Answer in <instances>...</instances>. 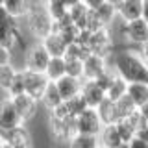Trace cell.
<instances>
[{
    "label": "cell",
    "instance_id": "obj_1",
    "mask_svg": "<svg viewBox=\"0 0 148 148\" xmlns=\"http://www.w3.org/2000/svg\"><path fill=\"white\" fill-rule=\"evenodd\" d=\"M111 67L126 82H145L148 83V63L139 50L117 48L111 56Z\"/></svg>",
    "mask_w": 148,
    "mask_h": 148
},
{
    "label": "cell",
    "instance_id": "obj_2",
    "mask_svg": "<svg viewBox=\"0 0 148 148\" xmlns=\"http://www.w3.org/2000/svg\"><path fill=\"white\" fill-rule=\"evenodd\" d=\"M24 26H26V32L28 35L34 37L35 43H41L43 39H46L50 34L54 32V18L50 17L46 6L39 2H34L30 13L24 17Z\"/></svg>",
    "mask_w": 148,
    "mask_h": 148
},
{
    "label": "cell",
    "instance_id": "obj_3",
    "mask_svg": "<svg viewBox=\"0 0 148 148\" xmlns=\"http://www.w3.org/2000/svg\"><path fill=\"white\" fill-rule=\"evenodd\" d=\"M48 128L52 137L58 143H71L74 137L78 135V120L76 117H69V119H58L48 115Z\"/></svg>",
    "mask_w": 148,
    "mask_h": 148
},
{
    "label": "cell",
    "instance_id": "obj_4",
    "mask_svg": "<svg viewBox=\"0 0 148 148\" xmlns=\"http://www.w3.org/2000/svg\"><path fill=\"white\" fill-rule=\"evenodd\" d=\"M115 41L113 34L109 32V28H102V30H96V32H91V37H89V48L92 54H98V56H104V58H109L115 54Z\"/></svg>",
    "mask_w": 148,
    "mask_h": 148
},
{
    "label": "cell",
    "instance_id": "obj_5",
    "mask_svg": "<svg viewBox=\"0 0 148 148\" xmlns=\"http://www.w3.org/2000/svg\"><path fill=\"white\" fill-rule=\"evenodd\" d=\"M52 61V56L45 48L43 43H34L32 46H28L26 50V58H24V69H32L37 72H46V67Z\"/></svg>",
    "mask_w": 148,
    "mask_h": 148
},
{
    "label": "cell",
    "instance_id": "obj_6",
    "mask_svg": "<svg viewBox=\"0 0 148 148\" xmlns=\"http://www.w3.org/2000/svg\"><path fill=\"white\" fill-rule=\"evenodd\" d=\"M22 74H24L26 92L41 102L45 91L48 89V85L52 82L48 80V76H46L45 72H37V71H32V69H24V67H22Z\"/></svg>",
    "mask_w": 148,
    "mask_h": 148
},
{
    "label": "cell",
    "instance_id": "obj_7",
    "mask_svg": "<svg viewBox=\"0 0 148 148\" xmlns=\"http://www.w3.org/2000/svg\"><path fill=\"white\" fill-rule=\"evenodd\" d=\"M24 120H22L21 113L17 111V108L13 106V100L8 95L2 96V108H0V130L2 132H11L21 126H24Z\"/></svg>",
    "mask_w": 148,
    "mask_h": 148
},
{
    "label": "cell",
    "instance_id": "obj_8",
    "mask_svg": "<svg viewBox=\"0 0 148 148\" xmlns=\"http://www.w3.org/2000/svg\"><path fill=\"white\" fill-rule=\"evenodd\" d=\"M76 120H78V133H85V135H96L98 137L102 133V130H104V126H106L102 122L98 111L95 108H87L82 115H78Z\"/></svg>",
    "mask_w": 148,
    "mask_h": 148
},
{
    "label": "cell",
    "instance_id": "obj_9",
    "mask_svg": "<svg viewBox=\"0 0 148 148\" xmlns=\"http://www.w3.org/2000/svg\"><path fill=\"white\" fill-rule=\"evenodd\" d=\"M111 67V59L98 54H91L83 61V80H96L100 74H104Z\"/></svg>",
    "mask_w": 148,
    "mask_h": 148
},
{
    "label": "cell",
    "instance_id": "obj_10",
    "mask_svg": "<svg viewBox=\"0 0 148 148\" xmlns=\"http://www.w3.org/2000/svg\"><path fill=\"white\" fill-rule=\"evenodd\" d=\"M126 43L128 45H135L139 48L148 43V22L145 18H137V21L128 22Z\"/></svg>",
    "mask_w": 148,
    "mask_h": 148
},
{
    "label": "cell",
    "instance_id": "obj_11",
    "mask_svg": "<svg viewBox=\"0 0 148 148\" xmlns=\"http://www.w3.org/2000/svg\"><path fill=\"white\" fill-rule=\"evenodd\" d=\"M80 95L83 96V100L87 102V106L89 108H98V106L108 98V95H106V91L102 89V87L96 83L95 80H83V85H82V92Z\"/></svg>",
    "mask_w": 148,
    "mask_h": 148
},
{
    "label": "cell",
    "instance_id": "obj_12",
    "mask_svg": "<svg viewBox=\"0 0 148 148\" xmlns=\"http://www.w3.org/2000/svg\"><path fill=\"white\" fill-rule=\"evenodd\" d=\"M11 100H13V106H15L17 111L21 113V117H22L24 122H30V120L35 117L37 109H39V104H41L39 100L34 98V96H30L28 92L18 95V96H15V98H11Z\"/></svg>",
    "mask_w": 148,
    "mask_h": 148
},
{
    "label": "cell",
    "instance_id": "obj_13",
    "mask_svg": "<svg viewBox=\"0 0 148 148\" xmlns=\"http://www.w3.org/2000/svg\"><path fill=\"white\" fill-rule=\"evenodd\" d=\"M2 143H8L13 148H32V137L24 126L11 132H2Z\"/></svg>",
    "mask_w": 148,
    "mask_h": 148
},
{
    "label": "cell",
    "instance_id": "obj_14",
    "mask_svg": "<svg viewBox=\"0 0 148 148\" xmlns=\"http://www.w3.org/2000/svg\"><path fill=\"white\" fill-rule=\"evenodd\" d=\"M35 0H0L2 4V11H6L8 15L24 21V17L30 13L32 6Z\"/></svg>",
    "mask_w": 148,
    "mask_h": 148
},
{
    "label": "cell",
    "instance_id": "obj_15",
    "mask_svg": "<svg viewBox=\"0 0 148 148\" xmlns=\"http://www.w3.org/2000/svg\"><path fill=\"white\" fill-rule=\"evenodd\" d=\"M41 43L45 45V48L50 52L52 58H65V56H67L69 43L61 34H58V32H52V34L46 37V39H43Z\"/></svg>",
    "mask_w": 148,
    "mask_h": 148
},
{
    "label": "cell",
    "instance_id": "obj_16",
    "mask_svg": "<svg viewBox=\"0 0 148 148\" xmlns=\"http://www.w3.org/2000/svg\"><path fill=\"white\" fill-rule=\"evenodd\" d=\"M58 85L59 92H61L63 100H71L74 96H78L82 92V85H83V80H78V78H72V76H63L61 80L54 82Z\"/></svg>",
    "mask_w": 148,
    "mask_h": 148
},
{
    "label": "cell",
    "instance_id": "obj_17",
    "mask_svg": "<svg viewBox=\"0 0 148 148\" xmlns=\"http://www.w3.org/2000/svg\"><path fill=\"white\" fill-rule=\"evenodd\" d=\"M143 4L145 0H124L119 6V15L128 22L143 18Z\"/></svg>",
    "mask_w": 148,
    "mask_h": 148
},
{
    "label": "cell",
    "instance_id": "obj_18",
    "mask_svg": "<svg viewBox=\"0 0 148 148\" xmlns=\"http://www.w3.org/2000/svg\"><path fill=\"white\" fill-rule=\"evenodd\" d=\"M98 139H100V146H104V148H119L120 145H126V143L122 141V137H120V133H119L117 124H108V126H104Z\"/></svg>",
    "mask_w": 148,
    "mask_h": 148
},
{
    "label": "cell",
    "instance_id": "obj_19",
    "mask_svg": "<svg viewBox=\"0 0 148 148\" xmlns=\"http://www.w3.org/2000/svg\"><path fill=\"white\" fill-rule=\"evenodd\" d=\"M128 98L137 108H143L145 104H148V83H145V82L130 83L128 85Z\"/></svg>",
    "mask_w": 148,
    "mask_h": 148
},
{
    "label": "cell",
    "instance_id": "obj_20",
    "mask_svg": "<svg viewBox=\"0 0 148 148\" xmlns=\"http://www.w3.org/2000/svg\"><path fill=\"white\" fill-rule=\"evenodd\" d=\"M63 96H61V92H59V89H58V85L52 82L48 85V89L45 91V95H43V98H41V106H45V109L48 111H54L56 108H59V106L63 104Z\"/></svg>",
    "mask_w": 148,
    "mask_h": 148
},
{
    "label": "cell",
    "instance_id": "obj_21",
    "mask_svg": "<svg viewBox=\"0 0 148 148\" xmlns=\"http://www.w3.org/2000/svg\"><path fill=\"white\" fill-rule=\"evenodd\" d=\"M46 76L50 82H58L63 76H67V59L65 58H52V61L46 67Z\"/></svg>",
    "mask_w": 148,
    "mask_h": 148
},
{
    "label": "cell",
    "instance_id": "obj_22",
    "mask_svg": "<svg viewBox=\"0 0 148 148\" xmlns=\"http://www.w3.org/2000/svg\"><path fill=\"white\" fill-rule=\"evenodd\" d=\"M128 85H130V82H126L122 76H119L113 80V83H111V87L108 89V98L109 100H113V102H119L120 98H124V96H128Z\"/></svg>",
    "mask_w": 148,
    "mask_h": 148
},
{
    "label": "cell",
    "instance_id": "obj_23",
    "mask_svg": "<svg viewBox=\"0 0 148 148\" xmlns=\"http://www.w3.org/2000/svg\"><path fill=\"white\" fill-rule=\"evenodd\" d=\"M96 111H98L102 122L108 126V124H117V111H115V102L106 98L102 104L96 108Z\"/></svg>",
    "mask_w": 148,
    "mask_h": 148
},
{
    "label": "cell",
    "instance_id": "obj_24",
    "mask_svg": "<svg viewBox=\"0 0 148 148\" xmlns=\"http://www.w3.org/2000/svg\"><path fill=\"white\" fill-rule=\"evenodd\" d=\"M18 69L15 67V63H8V65H0V87L2 92H8V89L11 87L13 80H15Z\"/></svg>",
    "mask_w": 148,
    "mask_h": 148
},
{
    "label": "cell",
    "instance_id": "obj_25",
    "mask_svg": "<svg viewBox=\"0 0 148 148\" xmlns=\"http://www.w3.org/2000/svg\"><path fill=\"white\" fill-rule=\"evenodd\" d=\"M139 108L135 104H133L132 100L128 98V96H124V98H120L119 102H115V111H117V122H120V120L132 117L133 113H135Z\"/></svg>",
    "mask_w": 148,
    "mask_h": 148
},
{
    "label": "cell",
    "instance_id": "obj_26",
    "mask_svg": "<svg viewBox=\"0 0 148 148\" xmlns=\"http://www.w3.org/2000/svg\"><path fill=\"white\" fill-rule=\"evenodd\" d=\"M95 13H96V17L100 18V22H102L106 28H108L111 22H113L115 18L119 17V9L115 8L111 2H106L104 6H100L98 9H95Z\"/></svg>",
    "mask_w": 148,
    "mask_h": 148
},
{
    "label": "cell",
    "instance_id": "obj_27",
    "mask_svg": "<svg viewBox=\"0 0 148 148\" xmlns=\"http://www.w3.org/2000/svg\"><path fill=\"white\" fill-rule=\"evenodd\" d=\"M69 148H100V139L96 135L78 133V135L69 143Z\"/></svg>",
    "mask_w": 148,
    "mask_h": 148
},
{
    "label": "cell",
    "instance_id": "obj_28",
    "mask_svg": "<svg viewBox=\"0 0 148 148\" xmlns=\"http://www.w3.org/2000/svg\"><path fill=\"white\" fill-rule=\"evenodd\" d=\"M89 13H91V9L87 8L83 2L80 4V6H76V8H72V9H71V17H72L74 24L80 28V30H85L87 21H89Z\"/></svg>",
    "mask_w": 148,
    "mask_h": 148
},
{
    "label": "cell",
    "instance_id": "obj_29",
    "mask_svg": "<svg viewBox=\"0 0 148 148\" xmlns=\"http://www.w3.org/2000/svg\"><path fill=\"white\" fill-rule=\"evenodd\" d=\"M91 54H92L91 48H89L85 43L76 41V43L69 45V50H67V56H65V58H74V59H82V61H85V59L89 58Z\"/></svg>",
    "mask_w": 148,
    "mask_h": 148
},
{
    "label": "cell",
    "instance_id": "obj_30",
    "mask_svg": "<svg viewBox=\"0 0 148 148\" xmlns=\"http://www.w3.org/2000/svg\"><path fill=\"white\" fill-rule=\"evenodd\" d=\"M46 9H48L50 17L54 18V22H56V21H61L63 17H67L69 13H71V9L65 6L63 0H54V2H50L48 6H46Z\"/></svg>",
    "mask_w": 148,
    "mask_h": 148
},
{
    "label": "cell",
    "instance_id": "obj_31",
    "mask_svg": "<svg viewBox=\"0 0 148 148\" xmlns=\"http://www.w3.org/2000/svg\"><path fill=\"white\" fill-rule=\"evenodd\" d=\"M65 106H67V109H69V113H71V117H78V115H82L83 111L89 108V106H87V102L83 100L82 95H78V96H74V98L67 100V102H65Z\"/></svg>",
    "mask_w": 148,
    "mask_h": 148
},
{
    "label": "cell",
    "instance_id": "obj_32",
    "mask_svg": "<svg viewBox=\"0 0 148 148\" xmlns=\"http://www.w3.org/2000/svg\"><path fill=\"white\" fill-rule=\"evenodd\" d=\"M67 59V76L83 80V61L82 59H74V58H65Z\"/></svg>",
    "mask_w": 148,
    "mask_h": 148
},
{
    "label": "cell",
    "instance_id": "obj_33",
    "mask_svg": "<svg viewBox=\"0 0 148 148\" xmlns=\"http://www.w3.org/2000/svg\"><path fill=\"white\" fill-rule=\"evenodd\" d=\"M117 128H119V133H120V137H122V141L126 143V145L137 135V130L133 128V124L130 122V120H120V122H117Z\"/></svg>",
    "mask_w": 148,
    "mask_h": 148
},
{
    "label": "cell",
    "instance_id": "obj_34",
    "mask_svg": "<svg viewBox=\"0 0 148 148\" xmlns=\"http://www.w3.org/2000/svg\"><path fill=\"white\" fill-rule=\"evenodd\" d=\"M117 76H119V72L115 71L113 67H109L108 71H106L104 74H100V76L96 78L95 82L98 83V85H100V87H102V89H104L106 92H108V89L111 87V83H113V80H115V78H117Z\"/></svg>",
    "mask_w": 148,
    "mask_h": 148
},
{
    "label": "cell",
    "instance_id": "obj_35",
    "mask_svg": "<svg viewBox=\"0 0 148 148\" xmlns=\"http://www.w3.org/2000/svg\"><path fill=\"white\" fill-rule=\"evenodd\" d=\"M106 2H108V0H83V4H85V6L89 8L91 11H95V9H98L100 6H104Z\"/></svg>",
    "mask_w": 148,
    "mask_h": 148
},
{
    "label": "cell",
    "instance_id": "obj_36",
    "mask_svg": "<svg viewBox=\"0 0 148 148\" xmlns=\"http://www.w3.org/2000/svg\"><path fill=\"white\" fill-rule=\"evenodd\" d=\"M128 146L130 148H148V143L143 141V139H139V137H133L132 141L128 143Z\"/></svg>",
    "mask_w": 148,
    "mask_h": 148
},
{
    "label": "cell",
    "instance_id": "obj_37",
    "mask_svg": "<svg viewBox=\"0 0 148 148\" xmlns=\"http://www.w3.org/2000/svg\"><path fill=\"white\" fill-rule=\"evenodd\" d=\"M135 137H139V139H143V141L148 143V122H145L141 128H139V132H137Z\"/></svg>",
    "mask_w": 148,
    "mask_h": 148
},
{
    "label": "cell",
    "instance_id": "obj_38",
    "mask_svg": "<svg viewBox=\"0 0 148 148\" xmlns=\"http://www.w3.org/2000/svg\"><path fill=\"white\" fill-rule=\"evenodd\" d=\"M63 2H65V6H67L69 9H72V8L80 6V4L83 2V0H63Z\"/></svg>",
    "mask_w": 148,
    "mask_h": 148
},
{
    "label": "cell",
    "instance_id": "obj_39",
    "mask_svg": "<svg viewBox=\"0 0 148 148\" xmlns=\"http://www.w3.org/2000/svg\"><path fill=\"white\" fill-rule=\"evenodd\" d=\"M139 113H141V115H143V119H145L146 122H148V104H145L143 108H139Z\"/></svg>",
    "mask_w": 148,
    "mask_h": 148
},
{
    "label": "cell",
    "instance_id": "obj_40",
    "mask_svg": "<svg viewBox=\"0 0 148 148\" xmlns=\"http://www.w3.org/2000/svg\"><path fill=\"white\" fill-rule=\"evenodd\" d=\"M139 52L143 54V58H145V59H146V63H148V43H146V45H143L141 48H139Z\"/></svg>",
    "mask_w": 148,
    "mask_h": 148
},
{
    "label": "cell",
    "instance_id": "obj_41",
    "mask_svg": "<svg viewBox=\"0 0 148 148\" xmlns=\"http://www.w3.org/2000/svg\"><path fill=\"white\" fill-rule=\"evenodd\" d=\"M143 18L148 22V0H145V4H143Z\"/></svg>",
    "mask_w": 148,
    "mask_h": 148
},
{
    "label": "cell",
    "instance_id": "obj_42",
    "mask_svg": "<svg viewBox=\"0 0 148 148\" xmlns=\"http://www.w3.org/2000/svg\"><path fill=\"white\" fill-rule=\"evenodd\" d=\"M108 2H111V4H113V6H115V8H117V9H119V6H120V4H122V2H124V0H108Z\"/></svg>",
    "mask_w": 148,
    "mask_h": 148
},
{
    "label": "cell",
    "instance_id": "obj_43",
    "mask_svg": "<svg viewBox=\"0 0 148 148\" xmlns=\"http://www.w3.org/2000/svg\"><path fill=\"white\" fill-rule=\"evenodd\" d=\"M35 2L43 4V6H48V4H50V2H54V0H35Z\"/></svg>",
    "mask_w": 148,
    "mask_h": 148
},
{
    "label": "cell",
    "instance_id": "obj_44",
    "mask_svg": "<svg viewBox=\"0 0 148 148\" xmlns=\"http://www.w3.org/2000/svg\"><path fill=\"white\" fill-rule=\"evenodd\" d=\"M119 148H130V146H128V145H120Z\"/></svg>",
    "mask_w": 148,
    "mask_h": 148
},
{
    "label": "cell",
    "instance_id": "obj_45",
    "mask_svg": "<svg viewBox=\"0 0 148 148\" xmlns=\"http://www.w3.org/2000/svg\"><path fill=\"white\" fill-rule=\"evenodd\" d=\"M100 148H104V146H100Z\"/></svg>",
    "mask_w": 148,
    "mask_h": 148
}]
</instances>
